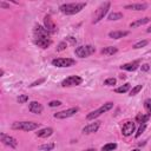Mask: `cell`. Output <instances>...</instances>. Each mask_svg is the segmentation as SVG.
Returning a JSON list of instances; mask_svg holds the SVG:
<instances>
[{"label": "cell", "mask_w": 151, "mask_h": 151, "mask_svg": "<svg viewBox=\"0 0 151 151\" xmlns=\"http://www.w3.org/2000/svg\"><path fill=\"white\" fill-rule=\"evenodd\" d=\"M86 6L85 2H71V4H63L59 7V11L65 15H73L79 13Z\"/></svg>", "instance_id": "obj_1"}, {"label": "cell", "mask_w": 151, "mask_h": 151, "mask_svg": "<svg viewBox=\"0 0 151 151\" xmlns=\"http://www.w3.org/2000/svg\"><path fill=\"white\" fill-rule=\"evenodd\" d=\"M40 126V123L35 122H14L12 124L13 130H21V131H33Z\"/></svg>", "instance_id": "obj_2"}, {"label": "cell", "mask_w": 151, "mask_h": 151, "mask_svg": "<svg viewBox=\"0 0 151 151\" xmlns=\"http://www.w3.org/2000/svg\"><path fill=\"white\" fill-rule=\"evenodd\" d=\"M110 6H111L110 1L103 2V4L98 7V9L96 11L94 17H93V20H92V24H97V22H99L101 19H104V17L107 14V12H109V9H110Z\"/></svg>", "instance_id": "obj_3"}, {"label": "cell", "mask_w": 151, "mask_h": 151, "mask_svg": "<svg viewBox=\"0 0 151 151\" xmlns=\"http://www.w3.org/2000/svg\"><path fill=\"white\" fill-rule=\"evenodd\" d=\"M112 107H113V103H112V101H107V103H105L104 105H101L99 109H97V110H94V111L90 112V113L86 116V119H87V120H92V119H94V118L99 117L100 114H103V113H105V112L110 111Z\"/></svg>", "instance_id": "obj_4"}, {"label": "cell", "mask_w": 151, "mask_h": 151, "mask_svg": "<svg viewBox=\"0 0 151 151\" xmlns=\"http://www.w3.org/2000/svg\"><path fill=\"white\" fill-rule=\"evenodd\" d=\"M96 52V47L92 45H85V46H78L74 50V54L79 58H86Z\"/></svg>", "instance_id": "obj_5"}, {"label": "cell", "mask_w": 151, "mask_h": 151, "mask_svg": "<svg viewBox=\"0 0 151 151\" xmlns=\"http://www.w3.org/2000/svg\"><path fill=\"white\" fill-rule=\"evenodd\" d=\"M52 65L57 67H71L76 65V60L72 58H57L52 60Z\"/></svg>", "instance_id": "obj_6"}, {"label": "cell", "mask_w": 151, "mask_h": 151, "mask_svg": "<svg viewBox=\"0 0 151 151\" xmlns=\"http://www.w3.org/2000/svg\"><path fill=\"white\" fill-rule=\"evenodd\" d=\"M83 83V78L79 76H70L66 79H64L61 81V86L63 87H71V86H78Z\"/></svg>", "instance_id": "obj_7"}, {"label": "cell", "mask_w": 151, "mask_h": 151, "mask_svg": "<svg viewBox=\"0 0 151 151\" xmlns=\"http://www.w3.org/2000/svg\"><path fill=\"white\" fill-rule=\"evenodd\" d=\"M78 111H79V109L76 106V107H70V109H67V110H63V111L55 112L53 116H54V118H57V119H65V118H70V117L74 116Z\"/></svg>", "instance_id": "obj_8"}, {"label": "cell", "mask_w": 151, "mask_h": 151, "mask_svg": "<svg viewBox=\"0 0 151 151\" xmlns=\"http://www.w3.org/2000/svg\"><path fill=\"white\" fill-rule=\"evenodd\" d=\"M0 139H1L2 144L6 145V146H9V147H12V149H15V147L18 146V140H17L14 137H12V136L6 134L5 132H1V133H0Z\"/></svg>", "instance_id": "obj_9"}, {"label": "cell", "mask_w": 151, "mask_h": 151, "mask_svg": "<svg viewBox=\"0 0 151 151\" xmlns=\"http://www.w3.org/2000/svg\"><path fill=\"white\" fill-rule=\"evenodd\" d=\"M134 131H136V123H134V122H131V120H127V122L123 125V127H122V134H123L124 137L131 136Z\"/></svg>", "instance_id": "obj_10"}, {"label": "cell", "mask_w": 151, "mask_h": 151, "mask_svg": "<svg viewBox=\"0 0 151 151\" xmlns=\"http://www.w3.org/2000/svg\"><path fill=\"white\" fill-rule=\"evenodd\" d=\"M44 27H45L51 34H53V33L57 32V26H55L54 21L52 20V18H51L50 15H45V17H44Z\"/></svg>", "instance_id": "obj_11"}, {"label": "cell", "mask_w": 151, "mask_h": 151, "mask_svg": "<svg viewBox=\"0 0 151 151\" xmlns=\"http://www.w3.org/2000/svg\"><path fill=\"white\" fill-rule=\"evenodd\" d=\"M34 42L41 48H47L51 45L52 40L50 39V37H34Z\"/></svg>", "instance_id": "obj_12"}, {"label": "cell", "mask_w": 151, "mask_h": 151, "mask_svg": "<svg viewBox=\"0 0 151 151\" xmlns=\"http://www.w3.org/2000/svg\"><path fill=\"white\" fill-rule=\"evenodd\" d=\"M99 126H100V122H93V123L87 124L86 126H84V127H83V130H81V132H83L84 134L94 133V132H97V131H98Z\"/></svg>", "instance_id": "obj_13"}, {"label": "cell", "mask_w": 151, "mask_h": 151, "mask_svg": "<svg viewBox=\"0 0 151 151\" xmlns=\"http://www.w3.org/2000/svg\"><path fill=\"white\" fill-rule=\"evenodd\" d=\"M28 110H29L32 113H34V114H40V113L42 112L44 107H42V105H41L40 103H38V101H31V103L28 104Z\"/></svg>", "instance_id": "obj_14"}, {"label": "cell", "mask_w": 151, "mask_h": 151, "mask_svg": "<svg viewBox=\"0 0 151 151\" xmlns=\"http://www.w3.org/2000/svg\"><path fill=\"white\" fill-rule=\"evenodd\" d=\"M125 9H131V11H145L147 8L146 2H138V4H130L124 7Z\"/></svg>", "instance_id": "obj_15"}, {"label": "cell", "mask_w": 151, "mask_h": 151, "mask_svg": "<svg viewBox=\"0 0 151 151\" xmlns=\"http://www.w3.org/2000/svg\"><path fill=\"white\" fill-rule=\"evenodd\" d=\"M51 33L42 26L35 25L34 26V37H50Z\"/></svg>", "instance_id": "obj_16"}, {"label": "cell", "mask_w": 151, "mask_h": 151, "mask_svg": "<svg viewBox=\"0 0 151 151\" xmlns=\"http://www.w3.org/2000/svg\"><path fill=\"white\" fill-rule=\"evenodd\" d=\"M138 67H139V60H134V61L126 63V64L122 65L120 70H124V71H136Z\"/></svg>", "instance_id": "obj_17"}, {"label": "cell", "mask_w": 151, "mask_h": 151, "mask_svg": "<svg viewBox=\"0 0 151 151\" xmlns=\"http://www.w3.org/2000/svg\"><path fill=\"white\" fill-rule=\"evenodd\" d=\"M35 134H37V137H39V138H47V137H50V136L53 134V129H52V127H44V129L37 131Z\"/></svg>", "instance_id": "obj_18"}, {"label": "cell", "mask_w": 151, "mask_h": 151, "mask_svg": "<svg viewBox=\"0 0 151 151\" xmlns=\"http://www.w3.org/2000/svg\"><path fill=\"white\" fill-rule=\"evenodd\" d=\"M129 34H130L129 31H112L109 33V37L111 39H120V38H124Z\"/></svg>", "instance_id": "obj_19"}, {"label": "cell", "mask_w": 151, "mask_h": 151, "mask_svg": "<svg viewBox=\"0 0 151 151\" xmlns=\"http://www.w3.org/2000/svg\"><path fill=\"white\" fill-rule=\"evenodd\" d=\"M150 21H151V18L145 17V18H142V19H138V20L131 22V24H130V27H131V28H132V27L134 28V27H138V26H140V25H145V24H147V22H150Z\"/></svg>", "instance_id": "obj_20"}, {"label": "cell", "mask_w": 151, "mask_h": 151, "mask_svg": "<svg viewBox=\"0 0 151 151\" xmlns=\"http://www.w3.org/2000/svg\"><path fill=\"white\" fill-rule=\"evenodd\" d=\"M117 52H118V48L116 46H107V47H104L100 51V53L104 54V55H112V54H114Z\"/></svg>", "instance_id": "obj_21"}, {"label": "cell", "mask_w": 151, "mask_h": 151, "mask_svg": "<svg viewBox=\"0 0 151 151\" xmlns=\"http://www.w3.org/2000/svg\"><path fill=\"white\" fill-rule=\"evenodd\" d=\"M130 88H131V85H130L129 83H126V84H124V85L117 87V88L114 90V92H116V93H125V92L130 91Z\"/></svg>", "instance_id": "obj_22"}, {"label": "cell", "mask_w": 151, "mask_h": 151, "mask_svg": "<svg viewBox=\"0 0 151 151\" xmlns=\"http://www.w3.org/2000/svg\"><path fill=\"white\" fill-rule=\"evenodd\" d=\"M149 118H150L149 114L139 113V114H137V117H136V122H137V123H140V124H144V123H146V122L149 120Z\"/></svg>", "instance_id": "obj_23"}, {"label": "cell", "mask_w": 151, "mask_h": 151, "mask_svg": "<svg viewBox=\"0 0 151 151\" xmlns=\"http://www.w3.org/2000/svg\"><path fill=\"white\" fill-rule=\"evenodd\" d=\"M55 147V144L54 143H47V144H42L39 146V150L40 151H51Z\"/></svg>", "instance_id": "obj_24"}, {"label": "cell", "mask_w": 151, "mask_h": 151, "mask_svg": "<svg viewBox=\"0 0 151 151\" xmlns=\"http://www.w3.org/2000/svg\"><path fill=\"white\" fill-rule=\"evenodd\" d=\"M123 18V13H120V12H113V13H110L109 15H107V19L109 20H119V19H122Z\"/></svg>", "instance_id": "obj_25"}, {"label": "cell", "mask_w": 151, "mask_h": 151, "mask_svg": "<svg viewBox=\"0 0 151 151\" xmlns=\"http://www.w3.org/2000/svg\"><path fill=\"white\" fill-rule=\"evenodd\" d=\"M114 149H117L116 143H107L101 147V151H113Z\"/></svg>", "instance_id": "obj_26"}, {"label": "cell", "mask_w": 151, "mask_h": 151, "mask_svg": "<svg viewBox=\"0 0 151 151\" xmlns=\"http://www.w3.org/2000/svg\"><path fill=\"white\" fill-rule=\"evenodd\" d=\"M142 88H143V85H142V84H139V85H136L134 87H132V88L130 90V96L132 97V96H136V94H138V93L142 91Z\"/></svg>", "instance_id": "obj_27"}, {"label": "cell", "mask_w": 151, "mask_h": 151, "mask_svg": "<svg viewBox=\"0 0 151 151\" xmlns=\"http://www.w3.org/2000/svg\"><path fill=\"white\" fill-rule=\"evenodd\" d=\"M144 109L146 110V113L151 116V99H145L144 101Z\"/></svg>", "instance_id": "obj_28"}, {"label": "cell", "mask_w": 151, "mask_h": 151, "mask_svg": "<svg viewBox=\"0 0 151 151\" xmlns=\"http://www.w3.org/2000/svg\"><path fill=\"white\" fill-rule=\"evenodd\" d=\"M147 44H149L147 40H140V41H138V42H136V44L133 45V48H134V50H138V48H142V47L146 46Z\"/></svg>", "instance_id": "obj_29"}, {"label": "cell", "mask_w": 151, "mask_h": 151, "mask_svg": "<svg viewBox=\"0 0 151 151\" xmlns=\"http://www.w3.org/2000/svg\"><path fill=\"white\" fill-rule=\"evenodd\" d=\"M17 100H18L19 104H24V103L28 101V96H27V94H20V96L17 98Z\"/></svg>", "instance_id": "obj_30"}, {"label": "cell", "mask_w": 151, "mask_h": 151, "mask_svg": "<svg viewBox=\"0 0 151 151\" xmlns=\"http://www.w3.org/2000/svg\"><path fill=\"white\" fill-rule=\"evenodd\" d=\"M146 129V123H144V124H140V126L138 127V130H137V133H136V138H138L143 132H144V130Z\"/></svg>", "instance_id": "obj_31"}, {"label": "cell", "mask_w": 151, "mask_h": 151, "mask_svg": "<svg viewBox=\"0 0 151 151\" xmlns=\"http://www.w3.org/2000/svg\"><path fill=\"white\" fill-rule=\"evenodd\" d=\"M66 47H67L66 41H60V42L58 44V46H57V51H58V52H61V51L66 50Z\"/></svg>", "instance_id": "obj_32"}, {"label": "cell", "mask_w": 151, "mask_h": 151, "mask_svg": "<svg viewBox=\"0 0 151 151\" xmlns=\"http://www.w3.org/2000/svg\"><path fill=\"white\" fill-rule=\"evenodd\" d=\"M116 83H117L116 78H107V79L104 81V85H106V86H112V85H116Z\"/></svg>", "instance_id": "obj_33"}, {"label": "cell", "mask_w": 151, "mask_h": 151, "mask_svg": "<svg viewBox=\"0 0 151 151\" xmlns=\"http://www.w3.org/2000/svg\"><path fill=\"white\" fill-rule=\"evenodd\" d=\"M46 80V78H40V79H38V80H35V81H33L29 86L31 87H34V86H38V85H40V84H42L44 81Z\"/></svg>", "instance_id": "obj_34"}, {"label": "cell", "mask_w": 151, "mask_h": 151, "mask_svg": "<svg viewBox=\"0 0 151 151\" xmlns=\"http://www.w3.org/2000/svg\"><path fill=\"white\" fill-rule=\"evenodd\" d=\"M61 105V101L60 100H51L48 103V106L50 107H55V106H60Z\"/></svg>", "instance_id": "obj_35"}, {"label": "cell", "mask_w": 151, "mask_h": 151, "mask_svg": "<svg viewBox=\"0 0 151 151\" xmlns=\"http://www.w3.org/2000/svg\"><path fill=\"white\" fill-rule=\"evenodd\" d=\"M66 40H67L71 45H76V42H77V39H76V38H73V37H67V38H66Z\"/></svg>", "instance_id": "obj_36"}, {"label": "cell", "mask_w": 151, "mask_h": 151, "mask_svg": "<svg viewBox=\"0 0 151 151\" xmlns=\"http://www.w3.org/2000/svg\"><path fill=\"white\" fill-rule=\"evenodd\" d=\"M140 70H142V71H149V70H150L149 64H144V65H142V66H140Z\"/></svg>", "instance_id": "obj_37"}, {"label": "cell", "mask_w": 151, "mask_h": 151, "mask_svg": "<svg viewBox=\"0 0 151 151\" xmlns=\"http://www.w3.org/2000/svg\"><path fill=\"white\" fill-rule=\"evenodd\" d=\"M0 6H1V7H4V8H8V7H9V5L5 4L4 1H0Z\"/></svg>", "instance_id": "obj_38"}, {"label": "cell", "mask_w": 151, "mask_h": 151, "mask_svg": "<svg viewBox=\"0 0 151 151\" xmlns=\"http://www.w3.org/2000/svg\"><path fill=\"white\" fill-rule=\"evenodd\" d=\"M84 151H96V149H92V147H91V149H86V150H84Z\"/></svg>", "instance_id": "obj_39"}, {"label": "cell", "mask_w": 151, "mask_h": 151, "mask_svg": "<svg viewBox=\"0 0 151 151\" xmlns=\"http://www.w3.org/2000/svg\"><path fill=\"white\" fill-rule=\"evenodd\" d=\"M0 74H1V76H4V74H5V71H4V70H1V71H0Z\"/></svg>", "instance_id": "obj_40"}, {"label": "cell", "mask_w": 151, "mask_h": 151, "mask_svg": "<svg viewBox=\"0 0 151 151\" xmlns=\"http://www.w3.org/2000/svg\"><path fill=\"white\" fill-rule=\"evenodd\" d=\"M146 32H149V33H150V32H151V27H149V28L146 29Z\"/></svg>", "instance_id": "obj_41"}, {"label": "cell", "mask_w": 151, "mask_h": 151, "mask_svg": "<svg viewBox=\"0 0 151 151\" xmlns=\"http://www.w3.org/2000/svg\"><path fill=\"white\" fill-rule=\"evenodd\" d=\"M132 151H139V149H134V150H132Z\"/></svg>", "instance_id": "obj_42"}]
</instances>
